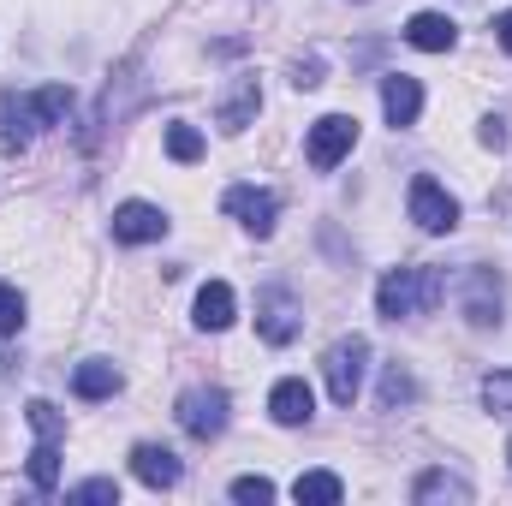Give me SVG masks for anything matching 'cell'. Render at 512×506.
Listing matches in <instances>:
<instances>
[{
	"label": "cell",
	"instance_id": "cell-1",
	"mask_svg": "<svg viewBox=\"0 0 512 506\" xmlns=\"http://www.w3.org/2000/svg\"><path fill=\"white\" fill-rule=\"evenodd\" d=\"M441 298H447V274L441 268H387L382 286H376V310H382L387 322L441 310Z\"/></svg>",
	"mask_w": 512,
	"mask_h": 506
},
{
	"label": "cell",
	"instance_id": "cell-2",
	"mask_svg": "<svg viewBox=\"0 0 512 506\" xmlns=\"http://www.w3.org/2000/svg\"><path fill=\"white\" fill-rule=\"evenodd\" d=\"M227 423H233L227 387H185L179 393V429L191 441H215V435H227Z\"/></svg>",
	"mask_w": 512,
	"mask_h": 506
},
{
	"label": "cell",
	"instance_id": "cell-3",
	"mask_svg": "<svg viewBox=\"0 0 512 506\" xmlns=\"http://www.w3.org/2000/svg\"><path fill=\"white\" fill-rule=\"evenodd\" d=\"M364 364H370V340L364 334H346L322 352V376H328V399L334 405H352L358 387H364Z\"/></svg>",
	"mask_w": 512,
	"mask_h": 506
},
{
	"label": "cell",
	"instance_id": "cell-4",
	"mask_svg": "<svg viewBox=\"0 0 512 506\" xmlns=\"http://www.w3.org/2000/svg\"><path fill=\"white\" fill-rule=\"evenodd\" d=\"M352 149H358V120H352V114H322V120L310 126V137H304V155H310L316 173H334Z\"/></svg>",
	"mask_w": 512,
	"mask_h": 506
},
{
	"label": "cell",
	"instance_id": "cell-5",
	"mask_svg": "<svg viewBox=\"0 0 512 506\" xmlns=\"http://www.w3.org/2000/svg\"><path fill=\"white\" fill-rule=\"evenodd\" d=\"M298 328H304L298 298H292L286 286H262V292H256V334H262L268 346H292Z\"/></svg>",
	"mask_w": 512,
	"mask_h": 506
},
{
	"label": "cell",
	"instance_id": "cell-6",
	"mask_svg": "<svg viewBox=\"0 0 512 506\" xmlns=\"http://www.w3.org/2000/svg\"><path fill=\"white\" fill-rule=\"evenodd\" d=\"M405 209H411V221H417L423 233H453V227H459V203H453L429 173H417V179H411Z\"/></svg>",
	"mask_w": 512,
	"mask_h": 506
},
{
	"label": "cell",
	"instance_id": "cell-7",
	"mask_svg": "<svg viewBox=\"0 0 512 506\" xmlns=\"http://www.w3.org/2000/svg\"><path fill=\"white\" fill-rule=\"evenodd\" d=\"M221 209H227L245 233H256V239H268V233H274V221H280V197H274V191H262V185H233V191L221 197Z\"/></svg>",
	"mask_w": 512,
	"mask_h": 506
},
{
	"label": "cell",
	"instance_id": "cell-8",
	"mask_svg": "<svg viewBox=\"0 0 512 506\" xmlns=\"http://www.w3.org/2000/svg\"><path fill=\"white\" fill-rule=\"evenodd\" d=\"M268 417L280 423V429H304L310 417H316V393H310V381L304 376H280L268 387Z\"/></svg>",
	"mask_w": 512,
	"mask_h": 506
},
{
	"label": "cell",
	"instance_id": "cell-9",
	"mask_svg": "<svg viewBox=\"0 0 512 506\" xmlns=\"http://www.w3.org/2000/svg\"><path fill=\"white\" fill-rule=\"evenodd\" d=\"M459 310H465L471 328H501V280L489 268H471L465 292H459Z\"/></svg>",
	"mask_w": 512,
	"mask_h": 506
},
{
	"label": "cell",
	"instance_id": "cell-10",
	"mask_svg": "<svg viewBox=\"0 0 512 506\" xmlns=\"http://www.w3.org/2000/svg\"><path fill=\"white\" fill-rule=\"evenodd\" d=\"M256 108H262V84L256 78H233L215 96V126L227 131V137H239L245 126H256Z\"/></svg>",
	"mask_w": 512,
	"mask_h": 506
},
{
	"label": "cell",
	"instance_id": "cell-11",
	"mask_svg": "<svg viewBox=\"0 0 512 506\" xmlns=\"http://www.w3.org/2000/svg\"><path fill=\"white\" fill-rule=\"evenodd\" d=\"M114 239L120 245H155V239H167V215L155 209V203H120L114 209Z\"/></svg>",
	"mask_w": 512,
	"mask_h": 506
},
{
	"label": "cell",
	"instance_id": "cell-12",
	"mask_svg": "<svg viewBox=\"0 0 512 506\" xmlns=\"http://www.w3.org/2000/svg\"><path fill=\"white\" fill-rule=\"evenodd\" d=\"M131 477H137V483H149V489H179L185 465H179V453H173V447L143 441V447H131Z\"/></svg>",
	"mask_w": 512,
	"mask_h": 506
},
{
	"label": "cell",
	"instance_id": "cell-13",
	"mask_svg": "<svg viewBox=\"0 0 512 506\" xmlns=\"http://www.w3.org/2000/svg\"><path fill=\"white\" fill-rule=\"evenodd\" d=\"M191 322H197L203 334H221V328H233V322H239V292H233L227 280H209V286L197 292V310H191Z\"/></svg>",
	"mask_w": 512,
	"mask_h": 506
},
{
	"label": "cell",
	"instance_id": "cell-14",
	"mask_svg": "<svg viewBox=\"0 0 512 506\" xmlns=\"http://www.w3.org/2000/svg\"><path fill=\"white\" fill-rule=\"evenodd\" d=\"M382 114H387V126H417V114H423V84L405 78V72H387L382 78Z\"/></svg>",
	"mask_w": 512,
	"mask_h": 506
},
{
	"label": "cell",
	"instance_id": "cell-15",
	"mask_svg": "<svg viewBox=\"0 0 512 506\" xmlns=\"http://www.w3.org/2000/svg\"><path fill=\"white\" fill-rule=\"evenodd\" d=\"M36 131L42 126H36V114H30L24 96H6V102H0V155H24Z\"/></svg>",
	"mask_w": 512,
	"mask_h": 506
},
{
	"label": "cell",
	"instance_id": "cell-16",
	"mask_svg": "<svg viewBox=\"0 0 512 506\" xmlns=\"http://www.w3.org/2000/svg\"><path fill=\"white\" fill-rule=\"evenodd\" d=\"M405 42L423 48V54H447V48L459 42V24H453L447 12H417V18L405 24Z\"/></svg>",
	"mask_w": 512,
	"mask_h": 506
},
{
	"label": "cell",
	"instance_id": "cell-17",
	"mask_svg": "<svg viewBox=\"0 0 512 506\" xmlns=\"http://www.w3.org/2000/svg\"><path fill=\"white\" fill-rule=\"evenodd\" d=\"M411 501L417 506H441V501L471 506V483H465L459 471H423V477L411 483Z\"/></svg>",
	"mask_w": 512,
	"mask_h": 506
},
{
	"label": "cell",
	"instance_id": "cell-18",
	"mask_svg": "<svg viewBox=\"0 0 512 506\" xmlns=\"http://www.w3.org/2000/svg\"><path fill=\"white\" fill-rule=\"evenodd\" d=\"M120 381L126 376H120L108 358H90V364L72 370V393H78V399H108V393H120Z\"/></svg>",
	"mask_w": 512,
	"mask_h": 506
},
{
	"label": "cell",
	"instance_id": "cell-19",
	"mask_svg": "<svg viewBox=\"0 0 512 506\" xmlns=\"http://www.w3.org/2000/svg\"><path fill=\"white\" fill-rule=\"evenodd\" d=\"M292 501L298 506H340L346 501V483H340L334 471H304V477L292 483Z\"/></svg>",
	"mask_w": 512,
	"mask_h": 506
},
{
	"label": "cell",
	"instance_id": "cell-20",
	"mask_svg": "<svg viewBox=\"0 0 512 506\" xmlns=\"http://www.w3.org/2000/svg\"><path fill=\"white\" fill-rule=\"evenodd\" d=\"M24 102H30L36 126H66V114H72V90H66V84H48V90H36V96H24Z\"/></svg>",
	"mask_w": 512,
	"mask_h": 506
},
{
	"label": "cell",
	"instance_id": "cell-21",
	"mask_svg": "<svg viewBox=\"0 0 512 506\" xmlns=\"http://www.w3.org/2000/svg\"><path fill=\"white\" fill-rule=\"evenodd\" d=\"M167 155H173L179 167L203 161V131H197V126H185V120H173V126H167Z\"/></svg>",
	"mask_w": 512,
	"mask_h": 506
},
{
	"label": "cell",
	"instance_id": "cell-22",
	"mask_svg": "<svg viewBox=\"0 0 512 506\" xmlns=\"http://www.w3.org/2000/svg\"><path fill=\"white\" fill-rule=\"evenodd\" d=\"M30 483H36L42 495L60 483V447H54V441H36V447H30Z\"/></svg>",
	"mask_w": 512,
	"mask_h": 506
},
{
	"label": "cell",
	"instance_id": "cell-23",
	"mask_svg": "<svg viewBox=\"0 0 512 506\" xmlns=\"http://www.w3.org/2000/svg\"><path fill=\"white\" fill-rule=\"evenodd\" d=\"M417 399V376L411 370H399V364H387L382 376V411H399V405H411Z\"/></svg>",
	"mask_w": 512,
	"mask_h": 506
},
{
	"label": "cell",
	"instance_id": "cell-24",
	"mask_svg": "<svg viewBox=\"0 0 512 506\" xmlns=\"http://www.w3.org/2000/svg\"><path fill=\"white\" fill-rule=\"evenodd\" d=\"M24 417H30L36 441H60V435H66V417H60V411H54L48 399H30V411H24Z\"/></svg>",
	"mask_w": 512,
	"mask_h": 506
},
{
	"label": "cell",
	"instance_id": "cell-25",
	"mask_svg": "<svg viewBox=\"0 0 512 506\" xmlns=\"http://www.w3.org/2000/svg\"><path fill=\"white\" fill-rule=\"evenodd\" d=\"M483 405L495 417H512V370H495V376L483 381Z\"/></svg>",
	"mask_w": 512,
	"mask_h": 506
},
{
	"label": "cell",
	"instance_id": "cell-26",
	"mask_svg": "<svg viewBox=\"0 0 512 506\" xmlns=\"http://www.w3.org/2000/svg\"><path fill=\"white\" fill-rule=\"evenodd\" d=\"M24 328V292L0 280V334H18Z\"/></svg>",
	"mask_w": 512,
	"mask_h": 506
},
{
	"label": "cell",
	"instance_id": "cell-27",
	"mask_svg": "<svg viewBox=\"0 0 512 506\" xmlns=\"http://www.w3.org/2000/svg\"><path fill=\"white\" fill-rule=\"evenodd\" d=\"M233 501L268 506V501H274V483H268V477H239V483H233Z\"/></svg>",
	"mask_w": 512,
	"mask_h": 506
},
{
	"label": "cell",
	"instance_id": "cell-28",
	"mask_svg": "<svg viewBox=\"0 0 512 506\" xmlns=\"http://www.w3.org/2000/svg\"><path fill=\"white\" fill-rule=\"evenodd\" d=\"M72 501H120V483L114 477H90V483L72 489Z\"/></svg>",
	"mask_w": 512,
	"mask_h": 506
},
{
	"label": "cell",
	"instance_id": "cell-29",
	"mask_svg": "<svg viewBox=\"0 0 512 506\" xmlns=\"http://www.w3.org/2000/svg\"><path fill=\"white\" fill-rule=\"evenodd\" d=\"M292 84H298V90H316V84H322V66H316V60H298V66H292Z\"/></svg>",
	"mask_w": 512,
	"mask_h": 506
},
{
	"label": "cell",
	"instance_id": "cell-30",
	"mask_svg": "<svg viewBox=\"0 0 512 506\" xmlns=\"http://www.w3.org/2000/svg\"><path fill=\"white\" fill-rule=\"evenodd\" d=\"M477 137H483L489 149H507V120H495V114H489V120H483V131H477Z\"/></svg>",
	"mask_w": 512,
	"mask_h": 506
},
{
	"label": "cell",
	"instance_id": "cell-31",
	"mask_svg": "<svg viewBox=\"0 0 512 506\" xmlns=\"http://www.w3.org/2000/svg\"><path fill=\"white\" fill-rule=\"evenodd\" d=\"M495 36H501V48H507V54H512V6H507V12H501V18H495Z\"/></svg>",
	"mask_w": 512,
	"mask_h": 506
},
{
	"label": "cell",
	"instance_id": "cell-32",
	"mask_svg": "<svg viewBox=\"0 0 512 506\" xmlns=\"http://www.w3.org/2000/svg\"><path fill=\"white\" fill-rule=\"evenodd\" d=\"M507 459H512V441H507Z\"/></svg>",
	"mask_w": 512,
	"mask_h": 506
}]
</instances>
